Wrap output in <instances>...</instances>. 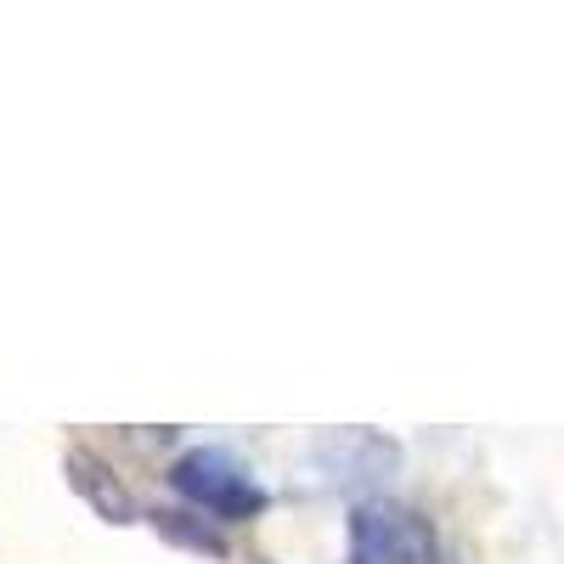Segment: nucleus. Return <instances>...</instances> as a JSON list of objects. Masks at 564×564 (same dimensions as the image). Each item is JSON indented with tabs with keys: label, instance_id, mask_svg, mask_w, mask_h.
I'll list each match as a JSON object with an SVG mask.
<instances>
[{
	"label": "nucleus",
	"instance_id": "1",
	"mask_svg": "<svg viewBox=\"0 0 564 564\" xmlns=\"http://www.w3.org/2000/svg\"><path fill=\"white\" fill-rule=\"evenodd\" d=\"M170 480H175V491L193 508H204L209 520H226V525L260 520V508H265V486L231 452H220V446L181 452L175 468H170Z\"/></svg>",
	"mask_w": 564,
	"mask_h": 564
},
{
	"label": "nucleus",
	"instance_id": "2",
	"mask_svg": "<svg viewBox=\"0 0 564 564\" xmlns=\"http://www.w3.org/2000/svg\"><path fill=\"white\" fill-rule=\"evenodd\" d=\"M350 564H446V553L417 508L372 497L350 513Z\"/></svg>",
	"mask_w": 564,
	"mask_h": 564
},
{
	"label": "nucleus",
	"instance_id": "3",
	"mask_svg": "<svg viewBox=\"0 0 564 564\" xmlns=\"http://www.w3.org/2000/svg\"><path fill=\"white\" fill-rule=\"evenodd\" d=\"M63 468H68V486H74L90 508H97L108 525H130V520H135V502H130L124 480L113 475V468H108L97 452H68Z\"/></svg>",
	"mask_w": 564,
	"mask_h": 564
}]
</instances>
